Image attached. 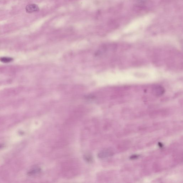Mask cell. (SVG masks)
Here are the masks:
<instances>
[{"label": "cell", "instance_id": "8", "mask_svg": "<svg viewBox=\"0 0 183 183\" xmlns=\"http://www.w3.org/2000/svg\"><path fill=\"white\" fill-rule=\"evenodd\" d=\"M2 147V145H0V149L1 148V147Z\"/></svg>", "mask_w": 183, "mask_h": 183}, {"label": "cell", "instance_id": "7", "mask_svg": "<svg viewBox=\"0 0 183 183\" xmlns=\"http://www.w3.org/2000/svg\"><path fill=\"white\" fill-rule=\"evenodd\" d=\"M138 155H132V156L131 157V159H135V158H137V157H138Z\"/></svg>", "mask_w": 183, "mask_h": 183}, {"label": "cell", "instance_id": "2", "mask_svg": "<svg viewBox=\"0 0 183 183\" xmlns=\"http://www.w3.org/2000/svg\"><path fill=\"white\" fill-rule=\"evenodd\" d=\"M26 11L28 13L37 12L39 11V8L35 4H30L27 5L26 8Z\"/></svg>", "mask_w": 183, "mask_h": 183}, {"label": "cell", "instance_id": "1", "mask_svg": "<svg viewBox=\"0 0 183 183\" xmlns=\"http://www.w3.org/2000/svg\"><path fill=\"white\" fill-rule=\"evenodd\" d=\"M165 92V89L161 86H155L152 89V93L155 96H161L164 94Z\"/></svg>", "mask_w": 183, "mask_h": 183}, {"label": "cell", "instance_id": "3", "mask_svg": "<svg viewBox=\"0 0 183 183\" xmlns=\"http://www.w3.org/2000/svg\"><path fill=\"white\" fill-rule=\"evenodd\" d=\"M111 155V152L108 150H105L100 152L98 154V157L99 158H105L110 156Z\"/></svg>", "mask_w": 183, "mask_h": 183}, {"label": "cell", "instance_id": "6", "mask_svg": "<svg viewBox=\"0 0 183 183\" xmlns=\"http://www.w3.org/2000/svg\"><path fill=\"white\" fill-rule=\"evenodd\" d=\"M13 59L11 58L3 57L0 58V61L3 63H7L13 61Z\"/></svg>", "mask_w": 183, "mask_h": 183}, {"label": "cell", "instance_id": "4", "mask_svg": "<svg viewBox=\"0 0 183 183\" xmlns=\"http://www.w3.org/2000/svg\"><path fill=\"white\" fill-rule=\"evenodd\" d=\"M41 169L39 167H35L31 169L28 172V175L29 176H33L35 175L40 172Z\"/></svg>", "mask_w": 183, "mask_h": 183}, {"label": "cell", "instance_id": "5", "mask_svg": "<svg viewBox=\"0 0 183 183\" xmlns=\"http://www.w3.org/2000/svg\"><path fill=\"white\" fill-rule=\"evenodd\" d=\"M84 160L89 163H91L93 161V158L92 155L89 153H86L84 155Z\"/></svg>", "mask_w": 183, "mask_h": 183}]
</instances>
